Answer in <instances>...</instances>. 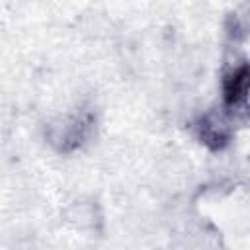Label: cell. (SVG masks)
<instances>
[{"instance_id":"7a4b0ae2","label":"cell","mask_w":250,"mask_h":250,"mask_svg":"<svg viewBox=\"0 0 250 250\" xmlns=\"http://www.w3.org/2000/svg\"><path fill=\"white\" fill-rule=\"evenodd\" d=\"M221 109L234 121H250V61L234 59L229 62L219 80Z\"/></svg>"},{"instance_id":"3957f363","label":"cell","mask_w":250,"mask_h":250,"mask_svg":"<svg viewBox=\"0 0 250 250\" xmlns=\"http://www.w3.org/2000/svg\"><path fill=\"white\" fill-rule=\"evenodd\" d=\"M234 123L236 121L227 111L221 107H211L197 113L189 121V131L193 139L209 152H225L234 141Z\"/></svg>"},{"instance_id":"6da1fadb","label":"cell","mask_w":250,"mask_h":250,"mask_svg":"<svg viewBox=\"0 0 250 250\" xmlns=\"http://www.w3.org/2000/svg\"><path fill=\"white\" fill-rule=\"evenodd\" d=\"M98 111L90 102H80L72 109H66L51 117L43 125V139L51 150L62 156H70L86 148L96 137Z\"/></svg>"},{"instance_id":"277c9868","label":"cell","mask_w":250,"mask_h":250,"mask_svg":"<svg viewBox=\"0 0 250 250\" xmlns=\"http://www.w3.org/2000/svg\"><path fill=\"white\" fill-rule=\"evenodd\" d=\"M62 219L68 227L84 234H102L105 217L102 205L92 197H76L62 209Z\"/></svg>"},{"instance_id":"5b68a950","label":"cell","mask_w":250,"mask_h":250,"mask_svg":"<svg viewBox=\"0 0 250 250\" xmlns=\"http://www.w3.org/2000/svg\"><path fill=\"white\" fill-rule=\"evenodd\" d=\"M223 31L229 43H244L250 39V2L234 4L225 12Z\"/></svg>"}]
</instances>
